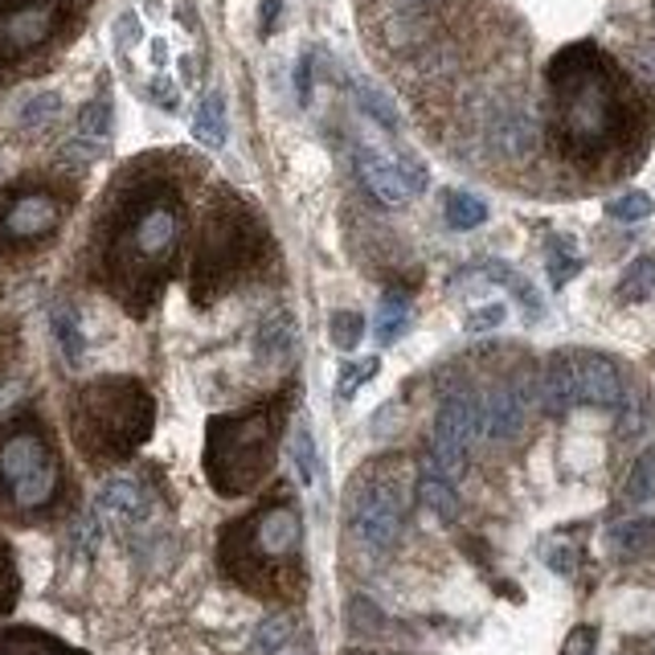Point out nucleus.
I'll return each instance as SVG.
<instances>
[{
  "label": "nucleus",
  "instance_id": "f257e3e1",
  "mask_svg": "<svg viewBox=\"0 0 655 655\" xmlns=\"http://www.w3.org/2000/svg\"><path fill=\"white\" fill-rule=\"evenodd\" d=\"M181 197L168 185H140L115 205L103 234L99 275L115 299L132 311H147L161 295L173 258L181 250Z\"/></svg>",
  "mask_w": 655,
  "mask_h": 655
},
{
  "label": "nucleus",
  "instance_id": "f03ea898",
  "mask_svg": "<svg viewBox=\"0 0 655 655\" xmlns=\"http://www.w3.org/2000/svg\"><path fill=\"white\" fill-rule=\"evenodd\" d=\"M553 115L562 144L577 156H598L623 140L631 115L627 82L611 58L594 45H570L549 66Z\"/></svg>",
  "mask_w": 655,
  "mask_h": 655
},
{
  "label": "nucleus",
  "instance_id": "7ed1b4c3",
  "mask_svg": "<svg viewBox=\"0 0 655 655\" xmlns=\"http://www.w3.org/2000/svg\"><path fill=\"white\" fill-rule=\"evenodd\" d=\"M229 582L258 598H287L304 577V516L291 495H275L242 521H229L217 545Z\"/></svg>",
  "mask_w": 655,
  "mask_h": 655
},
{
  "label": "nucleus",
  "instance_id": "20e7f679",
  "mask_svg": "<svg viewBox=\"0 0 655 655\" xmlns=\"http://www.w3.org/2000/svg\"><path fill=\"white\" fill-rule=\"evenodd\" d=\"M156 427V401L135 377H99L70 398V434L91 463L132 459Z\"/></svg>",
  "mask_w": 655,
  "mask_h": 655
},
{
  "label": "nucleus",
  "instance_id": "39448f33",
  "mask_svg": "<svg viewBox=\"0 0 655 655\" xmlns=\"http://www.w3.org/2000/svg\"><path fill=\"white\" fill-rule=\"evenodd\" d=\"M283 418H287V406H283V398H275L205 422L201 468L217 495L234 500V495L255 492L258 483L267 480L275 468V451H279Z\"/></svg>",
  "mask_w": 655,
  "mask_h": 655
},
{
  "label": "nucleus",
  "instance_id": "423d86ee",
  "mask_svg": "<svg viewBox=\"0 0 655 655\" xmlns=\"http://www.w3.org/2000/svg\"><path fill=\"white\" fill-rule=\"evenodd\" d=\"M62 500V456L38 415H17L0 427V512L50 516Z\"/></svg>",
  "mask_w": 655,
  "mask_h": 655
},
{
  "label": "nucleus",
  "instance_id": "0eeeda50",
  "mask_svg": "<svg viewBox=\"0 0 655 655\" xmlns=\"http://www.w3.org/2000/svg\"><path fill=\"white\" fill-rule=\"evenodd\" d=\"M250 250H255V238H250V222L242 217V209L217 214L201 234V250L193 263V295L209 299V295L226 291L250 263Z\"/></svg>",
  "mask_w": 655,
  "mask_h": 655
},
{
  "label": "nucleus",
  "instance_id": "6e6552de",
  "mask_svg": "<svg viewBox=\"0 0 655 655\" xmlns=\"http://www.w3.org/2000/svg\"><path fill=\"white\" fill-rule=\"evenodd\" d=\"M66 0H0V66L41 50L62 29Z\"/></svg>",
  "mask_w": 655,
  "mask_h": 655
},
{
  "label": "nucleus",
  "instance_id": "1a4fd4ad",
  "mask_svg": "<svg viewBox=\"0 0 655 655\" xmlns=\"http://www.w3.org/2000/svg\"><path fill=\"white\" fill-rule=\"evenodd\" d=\"M66 217V201L50 188H17L0 197V242H41Z\"/></svg>",
  "mask_w": 655,
  "mask_h": 655
},
{
  "label": "nucleus",
  "instance_id": "9d476101",
  "mask_svg": "<svg viewBox=\"0 0 655 655\" xmlns=\"http://www.w3.org/2000/svg\"><path fill=\"white\" fill-rule=\"evenodd\" d=\"M352 533L365 549L386 553L401 533V500L393 483H365L357 500H352Z\"/></svg>",
  "mask_w": 655,
  "mask_h": 655
},
{
  "label": "nucleus",
  "instance_id": "9b49d317",
  "mask_svg": "<svg viewBox=\"0 0 655 655\" xmlns=\"http://www.w3.org/2000/svg\"><path fill=\"white\" fill-rule=\"evenodd\" d=\"M357 173L369 185L381 205H406V201L427 188V173L415 161H393L381 147H357Z\"/></svg>",
  "mask_w": 655,
  "mask_h": 655
},
{
  "label": "nucleus",
  "instance_id": "f8f14e48",
  "mask_svg": "<svg viewBox=\"0 0 655 655\" xmlns=\"http://www.w3.org/2000/svg\"><path fill=\"white\" fill-rule=\"evenodd\" d=\"M524 415H529V393L521 386H495L488 398L480 401V427L488 439L509 442L521 434Z\"/></svg>",
  "mask_w": 655,
  "mask_h": 655
},
{
  "label": "nucleus",
  "instance_id": "ddd939ff",
  "mask_svg": "<svg viewBox=\"0 0 655 655\" xmlns=\"http://www.w3.org/2000/svg\"><path fill=\"white\" fill-rule=\"evenodd\" d=\"M574 377H577V401H590V406H606L615 410L623 406V377L606 357H594V352H577L574 357Z\"/></svg>",
  "mask_w": 655,
  "mask_h": 655
},
{
  "label": "nucleus",
  "instance_id": "4468645a",
  "mask_svg": "<svg viewBox=\"0 0 655 655\" xmlns=\"http://www.w3.org/2000/svg\"><path fill=\"white\" fill-rule=\"evenodd\" d=\"M99 516L108 524H140L147 516V492L140 480H108L99 492Z\"/></svg>",
  "mask_w": 655,
  "mask_h": 655
},
{
  "label": "nucleus",
  "instance_id": "2eb2a0df",
  "mask_svg": "<svg viewBox=\"0 0 655 655\" xmlns=\"http://www.w3.org/2000/svg\"><path fill=\"white\" fill-rule=\"evenodd\" d=\"M541 401L549 415H565L570 406H577V377H574V357H553L541 377Z\"/></svg>",
  "mask_w": 655,
  "mask_h": 655
},
{
  "label": "nucleus",
  "instance_id": "dca6fc26",
  "mask_svg": "<svg viewBox=\"0 0 655 655\" xmlns=\"http://www.w3.org/2000/svg\"><path fill=\"white\" fill-rule=\"evenodd\" d=\"M226 135H229L226 94H222V91H209L205 99H201L197 115H193V140H197L201 147H209V152H217V147L226 144Z\"/></svg>",
  "mask_w": 655,
  "mask_h": 655
},
{
  "label": "nucleus",
  "instance_id": "f3484780",
  "mask_svg": "<svg viewBox=\"0 0 655 655\" xmlns=\"http://www.w3.org/2000/svg\"><path fill=\"white\" fill-rule=\"evenodd\" d=\"M0 655H86L70 643L54 639L38 627H13V631H0Z\"/></svg>",
  "mask_w": 655,
  "mask_h": 655
},
{
  "label": "nucleus",
  "instance_id": "a211bd4d",
  "mask_svg": "<svg viewBox=\"0 0 655 655\" xmlns=\"http://www.w3.org/2000/svg\"><path fill=\"white\" fill-rule=\"evenodd\" d=\"M418 500H422V504H427L430 512H434V516H439V521H456L459 516V492H456V483L451 480H442L439 471H422V480H418Z\"/></svg>",
  "mask_w": 655,
  "mask_h": 655
},
{
  "label": "nucleus",
  "instance_id": "6ab92c4d",
  "mask_svg": "<svg viewBox=\"0 0 655 655\" xmlns=\"http://www.w3.org/2000/svg\"><path fill=\"white\" fill-rule=\"evenodd\" d=\"M611 549L618 557H643L655 549V516H635L611 529Z\"/></svg>",
  "mask_w": 655,
  "mask_h": 655
},
{
  "label": "nucleus",
  "instance_id": "aec40b11",
  "mask_svg": "<svg viewBox=\"0 0 655 655\" xmlns=\"http://www.w3.org/2000/svg\"><path fill=\"white\" fill-rule=\"evenodd\" d=\"M623 500H627L631 509L655 504V447H647V451L631 463L627 480H623Z\"/></svg>",
  "mask_w": 655,
  "mask_h": 655
},
{
  "label": "nucleus",
  "instance_id": "412c9836",
  "mask_svg": "<svg viewBox=\"0 0 655 655\" xmlns=\"http://www.w3.org/2000/svg\"><path fill=\"white\" fill-rule=\"evenodd\" d=\"M442 214H447V226L451 229H480L488 222V205H483L475 193H447V205H442Z\"/></svg>",
  "mask_w": 655,
  "mask_h": 655
},
{
  "label": "nucleus",
  "instance_id": "4be33fe9",
  "mask_svg": "<svg viewBox=\"0 0 655 655\" xmlns=\"http://www.w3.org/2000/svg\"><path fill=\"white\" fill-rule=\"evenodd\" d=\"M652 291H655V258L639 255L627 270H623V279H618V299H627V304H643Z\"/></svg>",
  "mask_w": 655,
  "mask_h": 655
},
{
  "label": "nucleus",
  "instance_id": "5701e85b",
  "mask_svg": "<svg viewBox=\"0 0 655 655\" xmlns=\"http://www.w3.org/2000/svg\"><path fill=\"white\" fill-rule=\"evenodd\" d=\"M406 324H410V304H406L401 295H386L381 308H377V320H373L377 340H381V345H393V340L406 332Z\"/></svg>",
  "mask_w": 655,
  "mask_h": 655
},
{
  "label": "nucleus",
  "instance_id": "b1692460",
  "mask_svg": "<svg viewBox=\"0 0 655 655\" xmlns=\"http://www.w3.org/2000/svg\"><path fill=\"white\" fill-rule=\"evenodd\" d=\"M291 463H295V475L304 480V488H311V483H316L320 459H316V434H311L308 422L295 427V434H291Z\"/></svg>",
  "mask_w": 655,
  "mask_h": 655
},
{
  "label": "nucleus",
  "instance_id": "393cba45",
  "mask_svg": "<svg viewBox=\"0 0 655 655\" xmlns=\"http://www.w3.org/2000/svg\"><path fill=\"white\" fill-rule=\"evenodd\" d=\"M108 132H111V99H91L86 108H82V115H79V135L86 140V144H99L103 147V140H108Z\"/></svg>",
  "mask_w": 655,
  "mask_h": 655
},
{
  "label": "nucleus",
  "instance_id": "a878e982",
  "mask_svg": "<svg viewBox=\"0 0 655 655\" xmlns=\"http://www.w3.org/2000/svg\"><path fill=\"white\" fill-rule=\"evenodd\" d=\"M58 111H62V99H58L54 91H41L33 94L25 108H21V115H17V123L25 127V132H38V127H50V123L58 120Z\"/></svg>",
  "mask_w": 655,
  "mask_h": 655
},
{
  "label": "nucleus",
  "instance_id": "bb28decb",
  "mask_svg": "<svg viewBox=\"0 0 655 655\" xmlns=\"http://www.w3.org/2000/svg\"><path fill=\"white\" fill-rule=\"evenodd\" d=\"M357 103H361L365 115L381 123L386 132H398V111H393V103H389L386 94L377 91L373 82H357Z\"/></svg>",
  "mask_w": 655,
  "mask_h": 655
},
{
  "label": "nucleus",
  "instance_id": "cd10ccee",
  "mask_svg": "<svg viewBox=\"0 0 655 655\" xmlns=\"http://www.w3.org/2000/svg\"><path fill=\"white\" fill-rule=\"evenodd\" d=\"M54 336H58V345H62V352H66V361L79 365L86 340H82L79 316H74L70 308H54Z\"/></svg>",
  "mask_w": 655,
  "mask_h": 655
},
{
  "label": "nucleus",
  "instance_id": "c85d7f7f",
  "mask_svg": "<svg viewBox=\"0 0 655 655\" xmlns=\"http://www.w3.org/2000/svg\"><path fill=\"white\" fill-rule=\"evenodd\" d=\"M361 336H365L361 311H332V320H328V340H332L340 352H352V348L361 345Z\"/></svg>",
  "mask_w": 655,
  "mask_h": 655
},
{
  "label": "nucleus",
  "instance_id": "c756f323",
  "mask_svg": "<svg viewBox=\"0 0 655 655\" xmlns=\"http://www.w3.org/2000/svg\"><path fill=\"white\" fill-rule=\"evenodd\" d=\"M21 598V574H17V557L9 541H0V615H9Z\"/></svg>",
  "mask_w": 655,
  "mask_h": 655
},
{
  "label": "nucleus",
  "instance_id": "7c9ffc66",
  "mask_svg": "<svg viewBox=\"0 0 655 655\" xmlns=\"http://www.w3.org/2000/svg\"><path fill=\"white\" fill-rule=\"evenodd\" d=\"M377 369H381V361H377V357H365V361H348L345 369H340V377H336V398H340V401L357 398V389H361L365 381H373Z\"/></svg>",
  "mask_w": 655,
  "mask_h": 655
},
{
  "label": "nucleus",
  "instance_id": "2f4dec72",
  "mask_svg": "<svg viewBox=\"0 0 655 655\" xmlns=\"http://www.w3.org/2000/svg\"><path fill=\"white\" fill-rule=\"evenodd\" d=\"M606 214L615 217V222H647L655 214V201L647 193H639V188H631V193H623V197H615L606 205Z\"/></svg>",
  "mask_w": 655,
  "mask_h": 655
},
{
  "label": "nucleus",
  "instance_id": "473e14b6",
  "mask_svg": "<svg viewBox=\"0 0 655 655\" xmlns=\"http://www.w3.org/2000/svg\"><path fill=\"white\" fill-rule=\"evenodd\" d=\"M258 352H263V357H270V361H279V357H287V352H291V324H287V316H275V320L263 324Z\"/></svg>",
  "mask_w": 655,
  "mask_h": 655
},
{
  "label": "nucleus",
  "instance_id": "72a5a7b5",
  "mask_svg": "<svg viewBox=\"0 0 655 655\" xmlns=\"http://www.w3.org/2000/svg\"><path fill=\"white\" fill-rule=\"evenodd\" d=\"M295 639V623L291 618H267V623H258V635H255V655H270V652H279L283 643Z\"/></svg>",
  "mask_w": 655,
  "mask_h": 655
},
{
  "label": "nucleus",
  "instance_id": "f704fd0d",
  "mask_svg": "<svg viewBox=\"0 0 655 655\" xmlns=\"http://www.w3.org/2000/svg\"><path fill=\"white\" fill-rule=\"evenodd\" d=\"M504 316H509V308L504 304H483V308H475L468 316V332H492V328H500L504 324Z\"/></svg>",
  "mask_w": 655,
  "mask_h": 655
},
{
  "label": "nucleus",
  "instance_id": "c9c22d12",
  "mask_svg": "<svg viewBox=\"0 0 655 655\" xmlns=\"http://www.w3.org/2000/svg\"><path fill=\"white\" fill-rule=\"evenodd\" d=\"M594 647H598V627L582 623V627H574L570 635H565L562 655H594Z\"/></svg>",
  "mask_w": 655,
  "mask_h": 655
},
{
  "label": "nucleus",
  "instance_id": "e433bc0d",
  "mask_svg": "<svg viewBox=\"0 0 655 655\" xmlns=\"http://www.w3.org/2000/svg\"><path fill=\"white\" fill-rule=\"evenodd\" d=\"M577 275V258L574 255H562V246L553 250V258H549V279H553V287H565V283Z\"/></svg>",
  "mask_w": 655,
  "mask_h": 655
},
{
  "label": "nucleus",
  "instance_id": "4c0bfd02",
  "mask_svg": "<svg viewBox=\"0 0 655 655\" xmlns=\"http://www.w3.org/2000/svg\"><path fill=\"white\" fill-rule=\"evenodd\" d=\"M549 570L553 574H574V549L570 545H557V549H549Z\"/></svg>",
  "mask_w": 655,
  "mask_h": 655
},
{
  "label": "nucleus",
  "instance_id": "58836bf2",
  "mask_svg": "<svg viewBox=\"0 0 655 655\" xmlns=\"http://www.w3.org/2000/svg\"><path fill=\"white\" fill-rule=\"evenodd\" d=\"M115 41H120L123 50L140 41V21H135V13H123V17H120V25H115Z\"/></svg>",
  "mask_w": 655,
  "mask_h": 655
},
{
  "label": "nucleus",
  "instance_id": "ea45409f",
  "mask_svg": "<svg viewBox=\"0 0 655 655\" xmlns=\"http://www.w3.org/2000/svg\"><path fill=\"white\" fill-rule=\"evenodd\" d=\"M152 94H156V103H161L164 111H176V103H181V94H176V86L168 79L152 82Z\"/></svg>",
  "mask_w": 655,
  "mask_h": 655
},
{
  "label": "nucleus",
  "instance_id": "a19ab883",
  "mask_svg": "<svg viewBox=\"0 0 655 655\" xmlns=\"http://www.w3.org/2000/svg\"><path fill=\"white\" fill-rule=\"evenodd\" d=\"M295 86H299V99L308 103V99H311V58H304V62H299V79H295Z\"/></svg>",
  "mask_w": 655,
  "mask_h": 655
},
{
  "label": "nucleus",
  "instance_id": "79ce46f5",
  "mask_svg": "<svg viewBox=\"0 0 655 655\" xmlns=\"http://www.w3.org/2000/svg\"><path fill=\"white\" fill-rule=\"evenodd\" d=\"M279 0H263V33H270L275 29V21H279Z\"/></svg>",
  "mask_w": 655,
  "mask_h": 655
},
{
  "label": "nucleus",
  "instance_id": "37998d69",
  "mask_svg": "<svg viewBox=\"0 0 655 655\" xmlns=\"http://www.w3.org/2000/svg\"><path fill=\"white\" fill-rule=\"evenodd\" d=\"M152 62H156V66H164V62H168V45H164V38L152 41Z\"/></svg>",
  "mask_w": 655,
  "mask_h": 655
},
{
  "label": "nucleus",
  "instance_id": "c03bdc74",
  "mask_svg": "<svg viewBox=\"0 0 655 655\" xmlns=\"http://www.w3.org/2000/svg\"><path fill=\"white\" fill-rule=\"evenodd\" d=\"M348 655H373V652H365V647H352V652H348Z\"/></svg>",
  "mask_w": 655,
  "mask_h": 655
}]
</instances>
